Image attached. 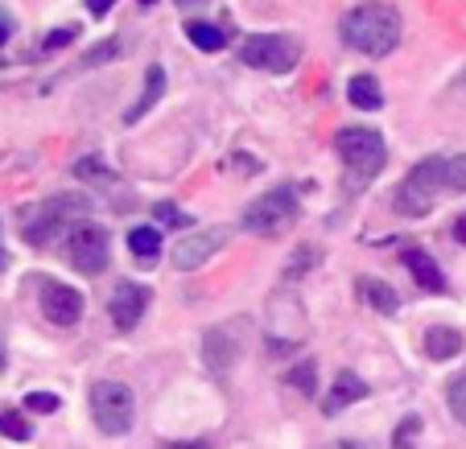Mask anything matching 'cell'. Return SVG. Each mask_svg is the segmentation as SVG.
Here are the masks:
<instances>
[{"label":"cell","instance_id":"52a82bcc","mask_svg":"<svg viewBox=\"0 0 466 449\" xmlns=\"http://www.w3.org/2000/svg\"><path fill=\"white\" fill-rule=\"evenodd\" d=\"M239 58L264 75H289L301 58V45L285 34H260V37H248Z\"/></svg>","mask_w":466,"mask_h":449},{"label":"cell","instance_id":"836d02e7","mask_svg":"<svg viewBox=\"0 0 466 449\" xmlns=\"http://www.w3.org/2000/svg\"><path fill=\"white\" fill-rule=\"evenodd\" d=\"M9 42V21H0V45Z\"/></svg>","mask_w":466,"mask_h":449},{"label":"cell","instance_id":"cb8c5ba5","mask_svg":"<svg viewBox=\"0 0 466 449\" xmlns=\"http://www.w3.org/2000/svg\"><path fill=\"white\" fill-rule=\"evenodd\" d=\"M75 177H83V182H112V174H107V165L99 157H79L75 161Z\"/></svg>","mask_w":466,"mask_h":449},{"label":"cell","instance_id":"e575fe53","mask_svg":"<svg viewBox=\"0 0 466 449\" xmlns=\"http://www.w3.org/2000/svg\"><path fill=\"white\" fill-rule=\"evenodd\" d=\"M141 5H153V0H141Z\"/></svg>","mask_w":466,"mask_h":449},{"label":"cell","instance_id":"ac0fdd59","mask_svg":"<svg viewBox=\"0 0 466 449\" xmlns=\"http://www.w3.org/2000/svg\"><path fill=\"white\" fill-rule=\"evenodd\" d=\"M360 293H363V301H368L376 314H396V309H400V297H396V289H392V284H384V281H376V276L360 281Z\"/></svg>","mask_w":466,"mask_h":449},{"label":"cell","instance_id":"7402d4cb","mask_svg":"<svg viewBox=\"0 0 466 449\" xmlns=\"http://www.w3.org/2000/svg\"><path fill=\"white\" fill-rule=\"evenodd\" d=\"M289 384L301 392V396H314V392H318V367H314V359L298 363V367L289 371Z\"/></svg>","mask_w":466,"mask_h":449},{"label":"cell","instance_id":"5b68a950","mask_svg":"<svg viewBox=\"0 0 466 449\" xmlns=\"http://www.w3.org/2000/svg\"><path fill=\"white\" fill-rule=\"evenodd\" d=\"M335 149L360 182H371V177L384 169V157H388V149H384L376 128H339Z\"/></svg>","mask_w":466,"mask_h":449},{"label":"cell","instance_id":"4dcf8cb0","mask_svg":"<svg viewBox=\"0 0 466 449\" xmlns=\"http://www.w3.org/2000/svg\"><path fill=\"white\" fill-rule=\"evenodd\" d=\"M112 54H120V45H116V42H112V45H99V50H91L83 62H87V66H96V62H107Z\"/></svg>","mask_w":466,"mask_h":449},{"label":"cell","instance_id":"8992f818","mask_svg":"<svg viewBox=\"0 0 466 449\" xmlns=\"http://www.w3.org/2000/svg\"><path fill=\"white\" fill-rule=\"evenodd\" d=\"M293 219H298V195H293V185H277V190H268V195L256 198L244 211V227L252 231V235H281Z\"/></svg>","mask_w":466,"mask_h":449},{"label":"cell","instance_id":"5bb4252c","mask_svg":"<svg viewBox=\"0 0 466 449\" xmlns=\"http://www.w3.org/2000/svg\"><path fill=\"white\" fill-rule=\"evenodd\" d=\"M400 260H405V268L413 273V281L421 284V289H430V293H441V289H446V276H441V268L433 264L430 252H421V247H409Z\"/></svg>","mask_w":466,"mask_h":449},{"label":"cell","instance_id":"d6a6232c","mask_svg":"<svg viewBox=\"0 0 466 449\" xmlns=\"http://www.w3.org/2000/svg\"><path fill=\"white\" fill-rule=\"evenodd\" d=\"M454 235H458V244H466V215L454 223Z\"/></svg>","mask_w":466,"mask_h":449},{"label":"cell","instance_id":"4fadbf2b","mask_svg":"<svg viewBox=\"0 0 466 449\" xmlns=\"http://www.w3.org/2000/svg\"><path fill=\"white\" fill-rule=\"evenodd\" d=\"M363 396H368V384H363L355 371H339L335 384H330V396H326L322 413L326 416H339L347 404H355V400H363Z\"/></svg>","mask_w":466,"mask_h":449},{"label":"cell","instance_id":"f546056e","mask_svg":"<svg viewBox=\"0 0 466 449\" xmlns=\"http://www.w3.org/2000/svg\"><path fill=\"white\" fill-rule=\"evenodd\" d=\"M75 37H79V29H75V25H66V29H54V34L46 37V50H62V45H66V42H75Z\"/></svg>","mask_w":466,"mask_h":449},{"label":"cell","instance_id":"9a60e30c","mask_svg":"<svg viewBox=\"0 0 466 449\" xmlns=\"http://www.w3.org/2000/svg\"><path fill=\"white\" fill-rule=\"evenodd\" d=\"M161 95H166V71H161V66H149V71H145V91H141V99L124 112V124H137Z\"/></svg>","mask_w":466,"mask_h":449},{"label":"cell","instance_id":"8fae6325","mask_svg":"<svg viewBox=\"0 0 466 449\" xmlns=\"http://www.w3.org/2000/svg\"><path fill=\"white\" fill-rule=\"evenodd\" d=\"M42 314L54 326H75L83 317V293L62 281H42Z\"/></svg>","mask_w":466,"mask_h":449},{"label":"cell","instance_id":"9c48e42d","mask_svg":"<svg viewBox=\"0 0 466 449\" xmlns=\"http://www.w3.org/2000/svg\"><path fill=\"white\" fill-rule=\"evenodd\" d=\"M149 297H153V293L145 289V284H137V281H120V284H116L112 301H107V314H112L116 330H137V326H141L145 309H149Z\"/></svg>","mask_w":466,"mask_h":449},{"label":"cell","instance_id":"f1b7e54d","mask_svg":"<svg viewBox=\"0 0 466 449\" xmlns=\"http://www.w3.org/2000/svg\"><path fill=\"white\" fill-rule=\"evenodd\" d=\"M309 264H318V252H301V255H293L289 268H285V276H289V281H293V276H306V268H309Z\"/></svg>","mask_w":466,"mask_h":449},{"label":"cell","instance_id":"ba28073f","mask_svg":"<svg viewBox=\"0 0 466 449\" xmlns=\"http://www.w3.org/2000/svg\"><path fill=\"white\" fill-rule=\"evenodd\" d=\"M66 255H71V264L83 276H99L107 268V260H112V239L96 223H75L71 235H66Z\"/></svg>","mask_w":466,"mask_h":449},{"label":"cell","instance_id":"7c38bea8","mask_svg":"<svg viewBox=\"0 0 466 449\" xmlns=\"http://www.w3.org/2000/svg\"><path fill=\"white\" fill-rule=\"evenodd\" d=\"M236 359H239V338L231 334V326L207 330V338H203V363H207V371H215V375H228Z\"/></svg>","mask_w":466,"mask_h":449},{"label":"cell","instance_id":"6da1fadb","mask_svg":"<svg viewBox=\"0 0 466 449\" xmlns=\"http://www.w3.org/2000/svg\"><path fill=\"white\" fill-rule=\"evenodd\" d=\"M343 42L360 54L384 58L400 42V13L388 5H360L343 17Z\"/></svg>","mask_w":466,"mask_h":449},{"label":"cell","instance_id":"d6986e66","mask_svg":"<svg viewBox=\"0 0 466 449\" xmlns=\"http://www.w3.org/2000/svg\"><path fill=\"white\" fill-rule=\"evenodd\" d=\"M128 252L137 255V260H157V252H161L157 227H132L128 231Z\"/></svg>","mask_w":466,"mask_h":449},{"label":"cell","instance_id":"ffe728a7","mask_svg":"<svg viewBox=\"0 0 466 449\" xmlns=\"http://www.w3.org/2000/svg\"><path fill=\"white\" fill-rule=\"evenodd\" d=\"M186 37H190V42L198 45L203 54L223 50V34H219L215 25H207V21H190V25H186Z\"/></svg>","mask_w":466,"mask_h":449},{"label":"cell","instance_id":"44dd1931","mask_svg":"<svg viewBox=\"0 0 466 449\" xmlns=\"http://www.w3.org/2000/svg\"><path fill=\"white\" fill-rule=\"evenodd\" d=\"M0 433H5L9 441H29V437H34L29 421L17 413V408H5V413H0Z\"/></svg>","mask_w":466,"mask_h":449},{"label":"cell","instance_id":"1f68e13d","mask_svg":"<svg viewBox=\"0 0 466 449\" xmlns=\"http://www.w3.org/2000/svg\"><path fill=\"white\" fill-rule=\"evenodd\" d=\"M116 0H87V9H91V17H104L107 9H112Z\"/></svg>","mask_w":466,"mask_h":449},{"label":"cell","instance_id":"d4e9b609","mask_svg":"<svg viewBox=\"0 0 466 449\" xmlns=\"http://www.w3.org/2000/svg\"><path fill=\"white\" fill-rule=\"evenodd\" d=\"M417 433H421V421H417V416H405L392 433V449H417Z\"/></svg>","mask_w":466,"mask_h":449},{"label":"cell","instance_id":"4316f807","mask_svg":"<svg viewBox=\"0 0 466 449\" xmlns=\"http://www.w3.org/2000/svg\"><path fill=\"white\" fill-rule=\"evenodd\" d=\"M58 404H62V400L54 396V392H29V396H25V408H29V413H42V416L58 413Z\"/></svg>","mask_w":466,"mask_h":449},{"label":"cell","instance_id":"3957f363","mask_svg":"<svg viewBox=\"0 0 466 449\" xmlns=\"http://www.w3.org/2000/svg\"><path fill=\"white\" fill-rule=\"evenodd\" d=\"M91 211V203L83 195H54L42 206H34V215L25 219V244L29 247H46L50 239H58L62 231L71 227L75 219Z\"/></svg>","mask_w":466,"mask_h":449},{"label":"cell","instance_id":"2e32d148","mask_svg":"<svg viewBox=\"0 0 466 449\" xmlns=\"http://www.w3.org/2000/svg\"><path fill=\"white\" fill-rule=\"evenodd\" d=\"M425 354H430L433 363L454 359V354H462V334H458V330H450V326L425 330Z\"/></svg>","mask_w":466,"mask_h":449},{"label":"cell","instance_id":"e0dca14e","mask_svg":"<svg viewBox=\"0 0 466 449\" xmlns=\"http://www.w3.org/2000/svg\"><path fill=\"white\" fill-rule=\"evenodd\" d=\"M347 99H351V107H363V112H380V107H384L380 83L371 79V75H355V79L347 83Z\"/></svg>","mask_w":466,"mask_h":449},{"label":"cell","instance_id":"30bf717a","mask_svg":"<svg viewBox=\"0 0 466 449\" xmlns=\"http://www.w3.org/2000/svg\"><path fill=\"white\" fill-rule=\"evenodd\" d=\"M228 235H231L228 227H207V231H198V235H190V239H177V247H174V268H182V273H194V268L207 264L215 252H223Z\"/></svg>","mask_w":466,"mask_h":449},{"label":"cell","instance_id":"7a4b0ae2","mask_svg":"<svg viewBox=\"0 0 466 449\" xmlns=\"http://www.w3.org/2000/svg\"><path fill=\"white\" fill-rule=\"evenodd\" d=\"M438 190H446V157H425L417 161L405 182L396 185L392 206L409 219H421V215H430V203Z\"/></svg>","mask_w":466,"mask_h":449},{"label":"cell","instance_id":"277c9868","mask_svg":"<svg viewBox=\"0 0 466 449\" xmlns=\"http://www.w3.org/2000/svg\"><path fill=\"white\" fill-rule=\"evenodd\" d=\"M91 416H96L104 437H124L132 429V421H137L132 388L116 384V379H99L96 388H91Z\"/></svg>","mask_w":466,"mask_h":449},{"label":"cell","instance_id":"484cf974","mask_svg":"<svg viewBox=\"0 0 466 449\" xmlns=\"http://www.w3.org/2000/svg\"><path fill=\"white\" fill-rule=\"evenodd\" d=\"M153 215H157V223H161V227H190V223H194L190 215H182L174 203H161V206H153Z\"/></svg>","mask_w":466,"mask_h":449},{"label":"cell","instance_id":"603a6c76","mask_svg":"<svg viewBox=\"0 0 466 449\" xmlns=\"http://www.w3.org/2000/svg\"><path fill=\"white\" fill-rule=\"evenodd\" d=\"M446 404H450V413H454V421H462V424H466V371H462V375L450 379Z\"/></svg>","mask_w":466,"mask_h":449},{"label":"cell","instance_id":"83f0119b","mask_svg":"<svg viewBox=\"0 0 466 449\" xmlns=\"http://www.w3.org/2000/svg\"><path fill=\"white\" fill-rule=\"evenodd\" d=\"M446 190H466V157H446Z\"/></svg>","mask_w":466,"mask_h":449}]
</instances>
